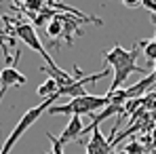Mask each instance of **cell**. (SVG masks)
Returning a JSON list of instances; mask_svg holds the SVG:
<instances>
[{
    "mask_svg": "<svg viewBox=\"0 0 156 154\" xmlns=\"http://www.w3.org/2000/svg\"><path fill=\"white\" fill-rule=\"evenodd\" d=\"M0 47H2V53H4V63H11L13 57L9 53V47H15V36H9V34L0 32Z\"/></svg>",
    "mask_w": 156,
    "mask_h": 154,
    "instance_id": "cell-10",
    "label": "cell"
},
{
    "mask_svg": "<svg viewBox=\"0 0 156 154\" xmlns=\"http://www.w3.org/2000/svg\"><path fill=\"white\" fill-rule=\"evenodd\" d=\"M137 49H139V42H137L131 51L122 49L120 45L112 47L108 53L104 51V63H108V66H110V70L114 72V80H112L110 93H114V91L122 89V84L127 82L129 74H133V72L146 74V70L137 66V55H139V51H137Z\"/></svg>",
    "mask_w": 156,
    "mask_h": 154,
    "instance_id": "cell-1",
    "label": "cell"
},
{
    "mask_svg": "<svg viewBox=\"0 0 156 154\" xmlns=\"http://www.w3.org/2000/svg\"><path fill=\"white\" fill-rule=\"evenodd\" d=\"M112 102V95L105 93V95H78V97H72L68 103H61V106H51L49 112L51 114H78V116H84V114H93L97 110L105 108L108 103Z\"/></svg>",
    "mask_w": 156,
    "mask_h": 154,
    "instance_id": "cell-3",
    "label": "cell"
},
{
    "mask_svg": "<svg viewBox=\"0 0 156 154\" xmlns=\"http://www.w3.org/2000/svg\"><path fill=\"white\" fill-rule=\"evenodd\" d=\"M152 146H156V127H154V133H152Z\"/></svg>",
    "mask_w": 156,
    "mask_h": 154,
    "instance_id": "cell-15",
    "label": "cell"
},
{
    "mask_svg": "<svg viewBox=\"0 0 156 154\" xmlns=\"http://www.w3.org/2000/svg\"><path fill=\"white\" fill-rule=\"evenodd\" d=\"M156 84V74H146V76L141 78L139 82H135L133 87L129 89H122V93H125V99H135V97H144L148 91H152Z\"/></svg>",
    "mask_w": 156,
    "mask_h": 154,
    "instance_id": "cell-7",
    "label": "cell"
},
{
    "mask_svg": "<svg viewBox=\"0 0 156 154\" xmlns=\"http://www.w3.org/2000/svg\"><path fill=\"white\" fill-rule=\"evenodd\" d=\"M2 27H4V30H2L4 34L19 38L21 42H26L32 51H36L42 59H44L47 66H51V68L57 66V63L53 61V57L47 53V49L42 47V42H40V38H38V32H36V26H34V23H27V21L19 19V17H13V15H2Z\"/></svg>",
    "mask_w": 156,
    "mask_h": 154,
    "instance_id": "cell-2",
    "label": "cell"
},
{
    "mask_svg": "<svg viewBox=\"0 0 156 154\" xmlns=\"http://www.w3.org/2000/svg\"><path fill=\"white\" fill-rule=\"evenodd\" d=\"M55 102H57L55 97H47L44 102H40L38 106L30 108L26 114L21 116V120L15 125V129L11 131V135L6 137V141H4V146H2L0 154H9V152H11V150H13V146H15V144L21 139V135H23L27 129L32 127V125H34V123H36V120H38V118H40V116H42V114H44V112H47V110H49V108H51Z\"/></svg>",
    "mask_w": 156,
    "mask_h": 154,
    "instance_id": "cell-4",
    "label": "cell"
},
{
    "mask_svg": "<svg viewBox=\"0 0 156 154\" xmlns=\"http://www.w3.org/2000/svg\"><path fill=\"white\" fill-rule=\"evenodd\" d=\"M55 93H57V82H55V78H51V76L36 89V95L42 97V99H47V97H55Z\"/></svg>",
    "mask_w": 156,
    "mask_h": 154,
    "instance_id": "cell-9",
    "label": "cell"
},
{
    "mask_svg": "<svg viewBox=\"0 0 156 154\" xmlns=\"http://www.w3.org/2000/svg\"><path fill=\"white\" fill-rule=\"evenodd\" d=\"M146 152H148V146H141L139 141H131L122 150V154H146Z\"/></svg>",
    "mask_w": 156,
    "mask_h": 154,
    "instance_id": "cell-12",
    "label": "cell"
},
{
    "mask_svg": "<svg viewBox=\"0 0 156 154\" xmlns=\"http://www.w3.org/2000/svg\"><path fill=\"white\" fill-rule=\"evenodd\" d=\"M11 2H15V4H17V6H21V4H23V2H26V0H11Z\"/></svg>",
    "mask_w": 156,
    "mask_h": 154,
    "instance_id": "cell-16",
    "label": "cell"
},
{
    "mask_svg": "<svg viewBox=\"0 0 156 154\" xmlns=\"http://www.w3.org/2000/svg\"><path fill=\"white\" fill-rule=\"evenodd\" d=\"M19 57H21V49H15L13 61H11V63H4V68H2V72H0V91H4V93H6L11 87H23L27 82V76L17 70Z\"/></svg>",
    "mask_w": 156,
    "mask_h": 154,
    "instance_id": "cell-5",
    "label": "cell"
},
{
    "mask_svg": "<svg viewBox=\"0 0 156 154\" xmlns=\"http://www.w3.org/2000/svg\"><path fill=\"white\" fill-rule=\"evenodd\" d=\"M47 137L51 141V154H63V144L59 141V137H55L51 131H47Z\"/></svg>",
    "mask_w": 156,
    "mask_h": 154,
    "instance_id": "cell-13",
    "label": "cell"
},
{
    "mask_svg": "<svg viewBox=\"0 0 156 154\" xmlns=\"http://www.w3.org/2000/svg\"><path fill=\"white\" fill-rule=\"evenodd\" d=\"M127 9H137V6H141V0H120Z\"/></svg>",
    "mask_w": 156,
    "mask_h": 154,
    "instance_id": "cell-14",
    "label": "cell"
},
{
    "mask_svg": "<svg viewBox=\"0 0 156 154\" xmlns=\"http://www.w3.org/2000/svg\"><path fill=\"white\" fill-rule=\"evenodd\" d=\"M139 47L144 49L146 59H148L150 63H154L156 61V36L152 38V40H139Z\"/></svg>",
    "mask_w": 156,
    "mask_h": 154,
    "instance_id": "cell-11",
    "label": "cell"
},
{
    "mask_svg": "<svg viewBox=\"0 0 156 154\" xmlns=\"http://www.w3.org/2000/svg\"><path fill=\"white\" fill-rule=\"evenodd\" d=\"M80 135H84L82 116H78V114H72V116H70V123H68V127L63 129V133L59 135V141H61V144H70V141H76Z\"/></svg>",
    "mask_w": 156,
    "mask_h": 154,
    "instance_id": "cell-8",
    "label": "cell"
},
{
    "mask_svg": "<svg viewBox=\"0 0 156 154\" xmlns=\"http://www.w3.org/2000/svg\"><path fill=\"white\" fill-rule=\"evenodd\" d=\"M84 133H91V139L87 141V154H110L112 152V139H108L99 131V125L84 127Z\"/></svg>",
    "mask_w": 156,
    "mask_h": 154,
    "instance_id": "cell-6",
    "label": "cell"
},
{
    "mask_svg": "<svg viewBox=\"0 0 156 154\" xmlns=\"http://www.w3.org/2000/svg\"><path fill=\"white\" fill-rule=\"evenodd\" d=\"M44 154H51V152H44Z\"/></svg>",
    "mask_w": 156,
    "mask_h": 154,
    "instance_id": "cell-18",
    "label": "cell"
},
{
    "mask_svg": "<svg viewBox=\"0 0 156 154\" xmlns=\"http://www.w3.org/2000/svg\"><path fill=\"white\" fill-rule=\"evenodd\" d=\"M154 74H156V61H154Z\"/></svg>",
    "mask_w": 156,
    "mask_h": 154,
    "instance_id": "cell-17",
    "label": "cell"
}]
</instances>
